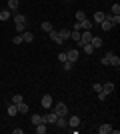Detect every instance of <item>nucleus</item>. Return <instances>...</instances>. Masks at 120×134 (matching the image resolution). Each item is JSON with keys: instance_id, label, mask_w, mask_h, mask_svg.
Here are the masks:
<instances>
[{"instance_id": "1", "label": "nucleus", "mask_w": 120, "mask_h": 134, "mask_svg": "<svg viewBox=\"0 0 120 134\" xmlns=\"http://www.w3.org/2000/svg\"><path fill=\"white\" fill-rule=\"evenodd\" d=\"M14 24H16V30H18V32H24L28 20H26V16H22L20 12H16V14H14Z\"/></svg>"}, {"instance_id": "2", "label": "nucleus", "mask_w": 120, "mask_h": 134, "mask_svg": "<svg viewBox=\"0 0 120 134\" xmlns=\"http://www.w3.org/2000/svg\"><path fill=\"white\" fill-rule=\"evenodd\" d=\"M54 112H56L58 116H68V106L64 102H58L56 106H54Z\"/></svg>"}, {"instance_id": "3", "label": "nucleus", "mask_w": 120, "mask_h": 134, "mask_svg": "<svg viewBox=\"0 0 120 134\" xmlns=\"http://www.w3.org/2000/svg\"><path fill=\"white\" fill-rule=\"evenodd\" d=\"M92 36H94V34H92V30H84V32H80V42H78V44L82 46V44H86V42H90Z\"/></svg>"}, {"instance_id": "4", "label": "nucleus", "mask_w": 120, "mask_h": 134, "mask_svg": "<svg viewBox=\"0 0 120 134\" xmlns=\"http://www.w3.org/2000/svg\"><path fill=\"white\" fill-rule=\"evenodd\" d=\"M106 56H108V64L110 66H116V68L120 66V58L114 54V52H106Z\"/></svg>"}, {"instance_id": "5", "label": "nucleus", "mask_w": 120, "mask_h": 134, "mask_svg": "<svg viewBox=\"0 0 120 134\" xmlns=\"http://www.w3.org/2000/svg\"><path fill=\"white\" fill-rule=\"evenodd\" d=\"M78 56H80L78 48H72V50L66 52V60H68V62H76V60H78Z\"/></svg>"}, {"instance_id": "6", "label": "nucleus", "mask_w": 120, "mask_h": 134, "mask_svg": "<svg viewBox=\"0 0 120 134\" xmlns=\"http://www.w3.org/2000/svg\"><path fill=\"white\" fill-rule=\"evenodd\" d=\"M6 4H8V10L16 14V12H18V4H20V0H6Z\"/></svg>"}, {"instance_id": "7", "label": "nucleus", "mask_w": 120, "mask_h": 134, "mask_svg": "<svg viewBox=\"0 0 120 134\" xmlns=\"http://www.w3.org/2000/svg\"><path fill=\"white\" fill-rule=\"evenodd\" d=\"M54 124H56L58 128H68V118H66V116H58Z\"/></svg>"}, {"instance_id": "8", "label": "nucleus", "mask_w": 120, "mask_h": 134, "mask_svg": "<svg viewBox=\"0 0 120 134\" xmlns=\"http://www.w3.org/2000/svg\"><path fill=\"white\" fill-rule=\"evenodd\" d=\"M56 118H58V114H56V112H50V114L42 116V120H44L46 124H54V122H56Z\"/></svg>"}, {"instance_id": "9", "label": "nucleus", "mask_w": 120, "mask_h": 134, "mask_svg": "<svg viewBox=\"0 0 120 134\" xmlns=\"http://www.w3.org/2000/svg\"><path fill=\"white\" fill-rule=\"evenodd\" d=\"M92 28H94V22L88 20V18H84V20L80 22V30H92Z\"/></svg>"}, {"instance_id": "10", "label": "nucleus", "mask_w": 120, "mask_h": 134, "mask_svg": "<svg viewBox=\"0 0 120 134\" xmlns=\"http://www.w3.org/2000/svg\"><path fill=\"white\" fill-rule=\"evenodd\" d=\"M68 126L70 128H78L80 126V116H68Z\"/></svg>"}, {"instance_id": "11", "label": "nucleus", "mask_w": 120, "mask_h": 134, "mask_svg": "<svg viewBox=\"0 0 120 134\" xmlns=\"http://www.w3.org/2000/svg\"><path fill=\"white\" fill-rule=\"evenodd\" d=\"M98 26L102 28L104 32H110V30L114 28V26H112V22H110V20H106V18H104V20H102V22H100V24H98Z\"/></svg>"}, {"instance_id": "12", "label": "nucleus", "mask_w": 120, "mask_h": 134, "mask_svg": "<svg viewBox=\"0 0 120 134\" xmlns=\"http://www.w3.org/2000/svg\"><path fill=\"white\" fill-rule=\"evenodd\" d=\"M110 130H112V126H110V124H100V126L96 128V132H98V134H110Z\"/></svg>"}, {"instance_id": "13", "label": "nucleus", "mask_w": 120, "mask_h": 134, "mask_svg": "<svg viewBox=\"0 0 120 134\" xmlns=\"http://www.w3.org/2000/svg\"><path fill=\"white\" fill-rule=\"evenodd\" d=\"M102 92H106V94H112V92H114V84H112V82H104L102 84Z\"/></svg>"}, {"instance_id": "14", "label": "nucleus", "mask_w": 120, "mask_h": 134, "mask_svg": "<svg viewBox=\"0 0 120 134\" xmlns=\"http://www.w3.org/2000/svg\"><path fill=\"white\" fill-rule=\"evenodd\" d=\"M40 104H42V108H50L52 106V96L50 94L42 96V102H40Z\"/></svg>"}, {"instance_id": "15", "label": "nucleus", "mask_w": 120, "mask_h": 134, "mask_svg": "<svg viewBox=\"0 0 120 134\" xmlns=\"http://www.w3.org/2000/svg\"><path fill=\"white\" fill-rule=\"evenodd\" d=\"M48 34H50V38H52V42H56L58 46H62V44H64V40L60 38V36H58V32H54V30H52V32H48Z\"/></svg>"}, {"instance_id": "16", "label": "nucleus", "mask_w": 120, "mask_h": 134, "mask_svg": "<svg viewBox=\"0 0 120 134\" xmlns=\"http://www.w3.org/2000/svg\"><path fill=\"white\" fill-rule=\"evenodd\" d=\"M90 44H92V48H100V46H102V38H100V36H92Z\"/></svg>"}, {"instance_id": "17", "label": "nucleus", "mask_w": 120, "mask_h": 134, "mask_svg": "<svg viewBox=\"0 0 120 134\" xmlns=\"http://www.w3.org/2000/svg\"><path fill=\"white\" fill-rule=\"evenodd\" d=\"M20 36H22V42H32V40H34V34H32V32H26V30H24Z\"/></svg>"}, {"instance_id": "18", "label": "nucleus", "mask_w": 120, "mask_h": 134, "mask_svg": "<svg viewBox=\"0 0 120 134\" xmlns=\"http://www.w3.org/2000/svg\"><path fill=\"white\" fill-rule=\"evenodd\" d=\"M16 106H18V112H20V114H26V112H28L30 110V106H28V104H26V102H20V104H16Z\"/></svg>"}, {"instance_id": "19", "label": "nucleus", "mask_w": 120, "mask_h": 134, "mask_svg": "<svg viewBox=\"0 0 120 134\" xmlns=\"http://www.w3.org/2000/svg\"><path fill=\"white\" fill-rule=\"evenodd\" d=\"M58 36H60V38H62L64 42H66V40L70 38V32H68V28H62V30H58Z\"/></svg>"}, {"instance_id": "20", "label": "nucleus", "mask_w": 120, "mask_h": 134, "mask_svg": "<svg viewBox=\"0 0 120 134\" xmlns=\"http://www.w3.org/2000/svg\"><path fill=\"white\" fill-rule=\"evenodd\" d=\"M46 130H48V124H46V122H40V124H36V132H38V134H44Z\"/></svg>"}, {"instance_id": "21", "label": "nucleus", "mask_w": 120, "mask_h": 134, "mask_svg": "<svg viewBox=\"0 0 120 134\" xmlns=\"http://www.w3.org/2000/svg\"><path fill=\"white\" fill-rule=\"evenodd\" d=\"M6 112H8V116H16V114H18V106H16V104H10Z\"/></svg>"}, {"instance_id": "22", "label": "nucleus", "mask_w": 120, "mask_h": 134, "mask_svg": "<svg viewBox=\"0 0 120 134\" xmlns=\"http://www.w3.org/2000/svg\"><path fill=\"white\" fill-rule=\"evenodd\" d=\"M10 16H12V12H10V10H2V12H0V20H2V22H6Z\"/></svg>"}, {"instance_id": "23", "label": "nucleus", "mask_w": 120, "mask_h": 134, "mask_svg": "<svg viewBox=\"0 0 120 134\" xmlns=\"http://www.w3.org/2000/svg\"><path fill=\"white\" fill-rule=\"evenodd\" d=\"M104 20V12H96V14H94V20H92V22L94 24H100Z\"/></svg>"}, {"instance_id": "24", "label": "nucleus", "mask_w": 120, "mask_h": 134, "mask_svg": "<svg viewBox=\"0 0 120 134\" xmlns=\"http://www.w3.org/2000/svg\"><path fill=\"white\" fill-rule=\"evenodd\" d=\"M30 120H32V124H40V122H44V120H42V114H32V118H30Z\"/></svg>"}, {"instance_id": "25", "label": "nucleus", "mask_w": 120, "mask_h": 134, "mask_svg": "<svg viewBox=\"0 0 120 134\" xmlns=\"http://www.w3.org/2000/svg\"><path fill=\"white\" fill-rule=\"evenodd\" d=\"M80 48H84V52H86V54H92V52H94V48H92V44H90V42H86V44H82Z\"/></svg>"}, {"instance_id": "26", "label": "nucleus", "mask_w": 120, "mask_h": 134, "mask_svg": "<svg viewBox=\"0 0 120 134\" xmlns=\"http://www.w3.org/2000/svg\"><path fill=\"white\" fill-rule=\"evenodd\" d=\"M70 38L74 40V42H80V30H72V32H70Z\"/></svg>"}, {"instance_id": "27", "label": "nucleus", "mask_w": 120, "mask_h": 134, "mask_svg": "<svg viewBox=\"0 0 120 134\" xmlns=\"http://www.w3.org/2000/svg\"><path fill=\"white\" fill-rule=\"evenodd\" d=\"M62 66H64V70H66V72H70V70H72V68H74V62H62Z\"/></svg>"}, {"instance_id": "28", "label": "nucleus", "mask_w": 120, "mask_h": 134, "mask_svg": "<svg viewBox=\"0 0 120 134\" xmlns=\"http://www.w3.org/2000/svg\"><path fill=\"white\" fill-rule=\"evenodd\" d=\"M40 28H42L44 32H52V24L50 22H42V26H40Z\"/></svg>"}, {"instance_id": "29", "label": "nucleus", "mask_w": 120, "mask_h": 134, "mask_svg": "<svg viewBox=\"0 0 120 134\" xmlns=\"http://www.w3.org/2000/svg\"><path fill=\"white\" fill-rule=\"evenodd\" d=\"M22 100H24V98L20 94H14V96H12V104H20Z\"/></svg>"}, {"instance_id": "30", "label": "nucleus", "mask_w": 120, "mask_h": 134, "mask_svg": "<svg viewBox=\"0 0 120 134\" xmlns=\"http://www.w3.org/2000/svg\"><path fill=\"white\" fill-rule=\"evenodd\" d=\"M84 18H86V14H84L82 10H78V12H76V22H82Z\"/></svg>"}, {"instance_id": "31", "label": "nucleus", "mask_w": 120, "mask_h": 134, "mask_svg": "<svg viewBox=\"0 0 120 134\" xmlns=\"http://www.w3.org/2000/svg\"><path fill=\"white\" fill-rule=\"evenodd\" d=\"M96 94H98V98H100V102L108 98V94H106V92H102V90H100V92H96Z\"/></svg>"}, {"instance_id": "32", "label": "nucleus", "mask_w": 120, "mask_h": 134, "mask_svg": "<svg viewBox=\"0 0 120 134\" xmlns=\"http://www.w3.org/2000/svg\"><path fill=\"white\" fill-rule=\"evenodd\" d=\"M112 14H120V4H112Z\"/></svg>"}, {"instance_id": "33", "label": "nucleus", "mask_w": 120, "mask_h": 134, "mask_svg": "<svg viewBox=\"0 0 120 134\" xmlns=\"http://www.w3.org/2000/svg\"><path fill=\"white\" fill-rule=\"evenodd\" d=\"M12 42H14V44H22V36H20V34H18V36H14V40H12Z\"/></svg>"}, {"instance_id": "34", "label": "nucleus", "mask_w": 120, "mask_h": 134, "mask_svg": "<svg viewBox=\"0 0 120 134\" xmlns=\"http://www.w3.org/2000/svg\"><path fill=\"white\" fill-rule=\"evenodd\" d=\"M58 60H60V62H66V52H60V54H58Z\"/></svg>"}, {"instance_id": "35", "label": "nucleus", "mask_w": 120, "mask_h": 134, "mask_svg": "<svg viewBox=\"0 0 120 134\" xmlns=\"http://www.w3.org/2000/svg\"><path fill=\"white\" fill-rule=\"evenodd\" d=\"M92 88H94V92H100V90H102V84H98V82H96Z\"/></svg>"}, {"instance_id": "36", "label": "nucleus", "mask_w": 120, "mask_h": 134, "mask_svg": "<svg viewBox=\"0 0 120 134\" xmlns=\"http://www.w3.org/2000/svg\"><path fill=\"white\" fill-rule=\"evenodd\" d=\"M100 64H104V66H108V56H104L102 60H100Z\"/></svg>"}, {"instance_id": "37", "label": "nucleus", "mask_w": 120, "mask_h": 134, "mask_svg": "<svg viewBox=\"0 0 120 134\" xmlns=\"http://www.w3.org/2000/svg\"><path fill=\"white\" fill-rule=\"evenodd\" d=\"M66 2H72V0H66Z\"/></svg>"}]
</instances>
